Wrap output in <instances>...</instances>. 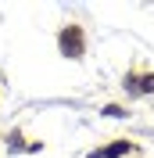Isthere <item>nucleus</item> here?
Instances as JSON below:
<instances>
[{
	"label": "nucleus",
	"instance_id": "obj_1",
	"mask_svg": "<svg viewBox=\"0 0 154 158\" xmlns=\"http://www.w3.org/2000/svg\"><path fill=\"white\" fill-rule=\"evenodd\" d=\"M58 47L65 58H83V47H86V40H83V29L79 25H65L58 36Z\"/></svg>",
	"mask_w": 154,
	"mask_h": 158
},
{
	"label": "nucleus",
	"instance_id": "obj_2",
	"mask_svg": "<svg viewBox=\"0 0 154 158\" xmlns=\"http://www.w3.org/2000/svg\"><path fill=\"white\" fill-rule=\"evenodd\" d=\"M122 155H129V140H118V144H111V148L90 151V158H122Z\"/></svg>",
	"mask_w": 154,
	"mask_h": 158
},
{
	"label": "nucleus",
	"instance_id": "obj_3",
	"mask_svg": "<svg viewBox=\"0 0 154 158\" xmlns=\"http://www.w3.org/2000/svg\"><path fill=\"white\" fill-rule=\"evenodd\" d=\"M125 90H133V94H154V72L151 76H144V79H125Z\"/></svg>",
	"mask_w": 154,
	"mask_h": 158
},
{
	"label": "nucleus",
	"instance_id": "obj_4",
	"mask_svg": "<svg viewBox=\"0 0 154 158\" xmlns=\"http://www.w3.org/2000/svg\"><path fill=\"white\" fill-rule=\"evenodd\" d=\"M104 115H111V118H122V115H125V111H122V108H118V104H107V108H104Z\"/></svg>",
	"mask_w": 154,
	"mask_h": 158
}]
</instances>
